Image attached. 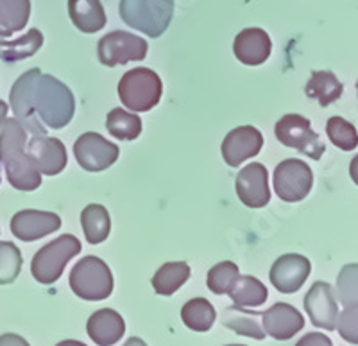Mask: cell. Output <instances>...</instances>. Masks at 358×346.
Returning a JSON list of instances; mask_svg holds the SVG:
<instances>
[{"label":"cell","instance_id":"obj_29","mask_svg":"<svg viewBox=\"0 0 358 346\" xmlns=\"http://www.w3.org/2000/svg\"><path fill=\"white\" fill-rule=\"evenodd\" d=\"M106 130L117 140H136L142 133V120L138 115L113 108L106 117Z\"/></svg>","mask_w":358,"mask_h":346},{"label":"cell","instance_id":"obj_19","mask_svg":"<svg viewBox=\"0 0 358 346\" xmlns=\"http://www.w3.org/2000/svg\"><path fill=\"white\" fill-rule=\"evenodd\" d=\"M86 332L95 345L113 346L122 339L126 332V323L117 310L101 309L88 318Z\"/></svg>","mask_w":358,"mask_h":346},{"label":"cell","instance_id":"obj_2","mask_svg":"<svg viewBox=\"0 0 358 346\" xmlns=\"http://www.w3.org/2000/svg\"><path fill=\"white\" fill-rule=\"evenodd\" d=\"M27 134L18 118H6L0 130V163L4 165L9 185L22 192H33L41 185L40 172L25 151Z\"/></svg>","mask_w":358,"mask_h":346},{"label":"cell","instance_id":"obj_22","mask_svg":"<svg viewBox=\"0 0 358 346\" xmlns=\"http://www.w3.org/2000/svg\"><path fill=\"white\" fill-rule=\"evenodd\" d=\"M260 318L262 312H252V310H248V307L238 305L228 307L222 312V323L228 328H231L236 334L245 335V338L258 339V341L267 335L264 326L260 325Z\"/></svg>","mask_w":358,"mask_h":346},{"label":"cell","instance_id":"obj_37","mask_svg":"<svg viewBox=\"0 0 358 346\" xmlns=\"http://www.w3.org/2000/svg\"><path fill=\"white\" fill-rule=\"evenodd\" d=\"M350 176L353 179V184L358 185V155L351 160L350 163Z\"/></svg>","mask_w":358,"mask_h":346},{"label":"cell","instance_id":"obj_20","mask_svg":"<svg viewBox=\"0 0 358 346\" xmlns=\"http://www.w3.org/2000/svg\"><path fill=\"white\" fill-rule=\"evenodd\" d=\"M70 20L85 34L99 33L106 25V11L101 0H69Z\"/></svg>","mask_w":358,"mask_h":346},{"label":"cell","instance_id":"obj_18","mask_svg":"<svg viewBox=\"0 0 358 346\" xmlns=\"http://www.w3.org/2000/svg\"><path fill=\"white\" fill-rule=\"evenodd\" d=\"M273 50L271 36L260 27H248L236 34L233 41V53L236 60L248 67H258L265 63Z\"/></svg>","mask_w":358,"mask_h":346},{"label":"cell","instance_id":"obj_12","mask_svg":"<svg viewBox=\"0 0 358 346\" xmlns=\"http://www.w3.org/2000/svg\"><path fill=\"white\" fill-rule=\"evenodd\" d=\"M25 151L38 172L45 176L59 174L69 162L66 149L62 140L47 137V134H34L33 139L27 140Z\"/></svg>","mask_w":358,"mask_h":346},{"label":"cell","instance_id":"obj_6","mask_svg":"<svg viewBox=\"0 0 358 346\" xmlns=\"http://www.w3.org/2000/svg\"><path fill=\"white\" fill-rule=\"evenodd\" d=\"M83 249L78 237L62 235L40 248L31 262L34 280L43 285H52L62 278L66 264Z\"/></svg>","mask_w":358,"mask_h":346},{"label":"cell","instance_id":"obj_4","mask_svg":"<svg viewBox=\"0 0 358 346\" xmlns=\"http://www.w3.org/2000/svg\"><path fill=\"white\" fill-rule=\"evenodd\" d=\"M163 83L158 74L145 67H136L122 76L118 83V97L124 106L143 113L156 106L162 99Z\"/></svg>","mask_w":358,"mask_h":346},{"label":"cell","instance_id":"obj_38","mask_svg":"<svg viewBox=\"0 0 358 346\" xmlns=\"http://www.w3.org/2000/svg\"><path fill=\"white\" fill-rule=\"evenodd\" d=\"M8 102L0 101V130H2V126H4L6 118H8Z\"/></svg>","mask_w":358,"mask_h":346},{"label":"cell","instance_id":"obj_7","mask_svg":"<svg viewBox=\"0 0 358 346\" xmlns=\"http://www.w3.org/2000/svg\"><path fill=\"white\" fill-rule=\"evenodd\" d=\"M274 134L280 144L296 149L297 153L310 156L312 160H321L326 151V146L312 130L308 118L299 113L283 115L274 126Z\"/></svg>","mask_w":358,"mask_h":346},{"label":"cell","instance_id":"obj_3","mask_svg":"<svg viewBox=\"0 0 358 346\" xmlns=\"http://www.w3.org/2000/svg\"><path fill=\"white\" fill-rule=\"evenodd\" d=\"M120 18L149 38H159L174 17V0H120Z\"/></svg>","mask_w":358,"mask_h":346},{"label":"cell","instance_id":"obj_35","mask_svg":"<svg viewBox=\"0 0 358 346\" xmlns=\"http://www.w3.org/2000/svg\"><path fill=\"white\" fill-rule=\"evenodd\" d=\"M296 346H334L331 345V339L324 334H319V332H310V334L303 335L299 341L296 342Z\"/></svg>","mask_w":358,"mask_h":346},{"label":"cell","instance_id":"obj_42","mask_svg":"<svg viewBox=\"0 0 358 346\" xmlns=\"http://www.w3.org/2000/svg\"><path fill=\"white\" fill-rule=\"evenodd\" d=\"M357 92H358V81H357Z\"/></svg>","mask_w":358,"mask_h":346},{"label":"cell","instance_id":"obj_13","mask_svg":"<svg viewBox=\"0 0 358 346\" xmlns=\"http://www.w3.org/2000/svg\"><path fill=\"white\" fill-rule=\"evenodd\" d=\"M235 191L238 200L248 208H264L271 201L268 172L265 165L252 162L236 174Z\"/></svg>","mask_w":358,"mask_h":346},{"label":"cell","instance_id":"obj_8","mask_svg":"<svg viewBox=\"0 0 358 346\" xmlns=\"http://www.w3.org/2000/svg\"><path fill=\"white\" fill-rule=\"evenodd\" d=\"M274 191L285 203H297L310 194L313 187V172L308 163L296 158H287L274 169Z\"/></svg>","mask_w":358,"mask_h":346},{"label":"cell","instance_id":"obj_5","mask_svg":"<svg viewBox=\"0 0 358 346\" xmlns=\"http://www.w3.org/2000/svg\"><path fill=\"white\" fill-rule=\"evenodd\" d=\"M70 289L86 302H102L113 293V275L102 258L88 255L70 271Z\"/></svg>","mask_w":358,"mask_h":346},{"label":"cell","instance_id":"obj_27","mask_svg":"<svg viewBox=\"0 0 358 346\" xmlns=\"http://www.w3.org/2000/svg\"><path fill=\"white\" fill-rule=\"evenodd\" d=\"M190 278V265L187 262H167L152 277V287L159 296H172Z\"/></svg>","mask_w":358,"mask_h":346},{"label":"cell","instance_id":"obj_36","mask_svg":"<svg viewBox=\"0 0 358 346\" xmlns=\"http://www.w3.org/2000/svg\"><path fill=\"white\" fill-rule=\"evenodd\" d=\"M0 346H31L22 335L18 334H2L0 335Z\"/></svg>","mask_w":358,"mask_h":346},{"label":"cell","instance_id":"obj_14","mask_svg":"<svg viewBox=\"0 0 358 346\" xmlns=\"http://www.w3.org/2000/svg\"><path fill=\"white\" fill-rule=\"evenodd\" d=\"M310 271H312V264L308 258L297 255V253H287V255L276 258L271 268L268 278L280 293L292 294L301 289Z\"/></svg>","mask_w":358,"mask_h":346},{"label":"cell","instance_id":"obj_1","mask_svg":"<svg viewBox=\"0 0 358 346\" xmlns=\"http://www.w3.org/2000/svg\"><path fill=\"white\" fill-rule=\"evenodd\" d=\"M9 108L34 137L47 133V127L69 126L76 113V97L65 83L40 69H31L11 86Z\"/></svg>","mask_w":358,"mask_h":346},{"label":"cell","instance_id":"obj_28","mask_svg":"<svg viewBox=\"0 0 358 346\" xmlns=\"http://www.w3.org/2000/svg\"><path fill=\"white\" fill-rule=\"evenodd\" d=\"M181 319L194 332H208L215 323L217 312L206 298H194L181 309Z\"/></svg>","mask_w":358,"mask_h":346},{"label":"cell","instance_id":"obj_21","mask_svg":"<svg viewBox=\"0 0 358 346\" xmlns=\"http://www.w3.org/2000/svg\"><path fill=\"white\" fill-rule=\"evenodd\" d=\"M342 92H344V85L330 70H313L305 86V94L310 99H315L322 108L330 106L331 102L341 99Z\"/></svg>","mask_w":358,"mask_h":346},{"label":"cell","instance_id":"obj_24","mask_svg":"<svg viewBox=\"0 0 358 346\" xmlns=\"http://www.w3.org/2000/svg\"><path fill=\"white\" fill-rule=\"evenodd\" d=\"M228 294L235 305L249 309V307L264 305L268 296V291L258 278L249 277V275H245V277L238 275L228 289Z\"/></svg>","mask_w":358,"mask_h":346},{"label":"cell","instance_id":"obj_16","mask_svg":"<svg viewBox=\"0 0 358 346\" xmlns=\"http://www.w3.org/2000/svg\"><path fill=\"white\" fill-rule=\"evenodd\" d=\"M62 228V219L57 214L43 212V210H22L11 219V233L24 242L43 239L49 233Z\"/></svg>","mask_w":358,"mask_h":346},{"label":"cell","instance_id":"obj_15","mask_svg":"<svg viewBox=\"0 0 358 346\" xmlns=\"http://www.w3.org/2000/svg\"><path fill=\"white\" fill-rule=\"evenodd\" d=\"M264 147V134L255 126H238L222 140V158L229 167H238L242 162L257 156Z\"/></svg>","mask_w":358,"mask_h":346},{"label":"cell","instance_id":"obj_40","mask_svg":"<svg viewBox=\"0 0 358 346\" xmlns=\"http://www.w3.org/2000/svg\"><path fill=\"white\" fill-rule=\"evenodd\" d=\"M124 346H147L145 341H142L140 338H129Z\"/></svg>","mask_w":358,"mask_h":346},{"label":"cell","instance_id":"obj_10","mask_svg":"<svg viewBox=\"0 0 358 346\" xmlns=\"http://www.w3.org/2000/svg\"><path fill=\"white\" fill-rule=\"evenodd\" d=\"M73 155L85 171L101 172L118 160L120 149L95 131L83 133L73 144Z\"/></svg>","mask_w":358,"mask_h":346},{"label":"cell","instance_id":"obj_26","mask_svg":"<svg viewBox=\"0 0 358 346\" xmlns=\"http://www.w3.org/2000/svg\"><path fill=\"white\" fill-rule=\"evenodd\" d=\"M31 0H0V38H9L27 25Z\"/></svg>","mask_w":358,"mask_h":346},{"label":"cell","instance_id":"obj_23","mask_svg":"<svg viewBox=\"0 0 358 346\" xmlns=\"http://www.w3.org/2000/svg\"><path fill=\"white\" fill-rule=\"evenodd\" d=\"M43 45V34L40 29H31L18 40H0V60L6 63H17L34 56Z\"/></svg>","mask_w":358,"mask_h":346},{"label":"cell","instance_id":"obj_31","mask_svg":"<svg viewBox=\"0 0 358 346\" xmlns=\"http://www.w3.org/2000/svg\"><path fill=\"white\" fill-rule=\"evenodd\" d=\"M22 271V253L15 242H0V285L17 280Z\"/></svg>","mask_w":358,"mask_h":346},{"label":"cell","instance_id":"obj_41","mask_svg":"<svg viewBox=\"0 0 358 346\" xmlns=\"http://www.w3.org/2000/svg\"><path fill=\"white\" fill-rule=\"evenodd\" d=\"M226 346H245V345H226Z\"/></svg>","mask_w":358,"mask_h":346},{"label":"cell","instance_id":"obj_34","mask_svg":"<svg viewBox=\"0 0 358 346\" xmlns=\"http://www.w3.org/2000/svg\"><path fill=\"white\" fill-rule=\"evenodd\" d=\"M337 328L344 341L358 345V303L348 305L344 312L338 314Z\"/></svg>","mask_w":358,"mask_h":346},{"label":"cell","instance_id":"obj_32","mask_svg":"<svg viewBox=\"0 0 358 346\" xmlns=\"http://www.w3.org/2000/svg\"><path fill=\"white\" fill-rule=\"evenodd\" d=\"M238 277V265L235 262H219L208 271L206 285L213 294H228L233 280Z\"/></svg>","mask_w":358,"mask_h":346},{"label":"cell","instance_id":"obj_9","mask_svg":"<svg viewBox=\"0 0 358 346\" xmlns=\"http://www.w3.org/2000/svg\"><path fill=\"white\" fill-rule=\"evenodd\" d=\"M149 43L136 34L126 31H113L102 36L97 43L99 62L104 67L126 65L129 62L145 60Z\"/></svg>","mask_w":358,"mask_h":346},{"label":"cell","instance_id":"obj_39","mask_svg":"<svg viewBox=\"0 0 358 346\" xmlns=\"http://www.w3.org/2000/svg\"><path fill=\"white\" fill-rule=\"evenodd\" d=\"M56 346H88V345H85V342L81 341H76V339H65V341L57 342Z\"/></svg>","mask_w":358,"mask_h":346},{"label":"cell","instance_id":"obj_33","mask_svg":"<svg viewBox=\"0 0 358 346\" xmlns=\"http://www.w3.org/2000/svg\"><path fill=\"white\" fill-rule=\"evenodd\" d=\"M338 302L344 307L358 303V264H348L337 278Z\"/></svg>","mask_w":358,"mask_h":346},{"label":"cell","instance_id":"obj_30","mask_svg":"<svg viewBox=\"0 0 358 346\" xmlns=\"http://www.w3.org/2000/svg\"><path fill=\"white\" fill-rule=\"evenodd\" d=\"M326 133L330 137L331 144L337 146L338 149H342V151H353L355 147H358L357 127L351 123H348L346 118H328V123H326Z\"/></svg>","mask_w":358,"mask_h":346},{"label":"cell","instance_id":"obj_17","mask_svg":"<svg viewBox=\"0 0 358 346\" xmlns=\"http://www.w3.org/2000/svg\"><path fill=\"white\" fill-rule=\"evenodd\" d=\"M262 326L265 334L276 341H289L299 330H303L305 319L301 312L289 303H274L271 309L262 312Z\"/></svg>","mask_w":358,"mask_h":346},{"label":"cell","instance_id":"obj_25","mask_svg":"<svg viewBox=\"0 0 358 346\" xmlns=\"http://www.w3.org/2000/svg\"><path fill=\"white\" fill-rule=\"evenodd\" d=\"M81 224L90 244H101L110 235L111 219L106 207H102V205L94 203L83 208Z\"/></svg>","mask_w":358,"mask_h":346},{"label":"cell","instance_id":"obj_11","mask_svg":"<svg viewBox=\"0 0 358 346\" xmlns=\"http://www.w3.org/2000/svg\"><path fill=\"white\" fill-rule=\"evenodd\" d=\"M305 310L313 326L335 330L338 321V305L335 291L326 282H315L305 296Z\"/></svg>","mask_w":358,"mask_h":346}]
</instances>
